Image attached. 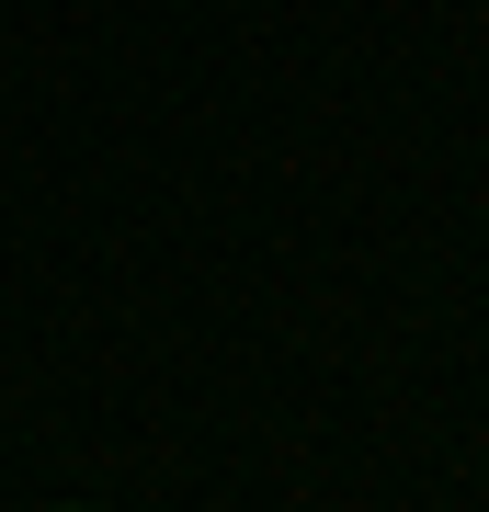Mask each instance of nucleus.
Returning <instances> with one entry per match:
<instances>
[{
  "label": "nucleus",
  "mask_w": 489,
  "mask_h": 512,
  "mask_svg": "<svg viewBox=\"0 0 489 512\" xmlns=\"http://www.w3.org/2000/svg\"><path fill=\"white\" fill-rule=\"evenodd\" d=\"M69 512H80V501H69Z\"/></svg>",
  "instance_id": "f257e3e1"
}]
</instances>
